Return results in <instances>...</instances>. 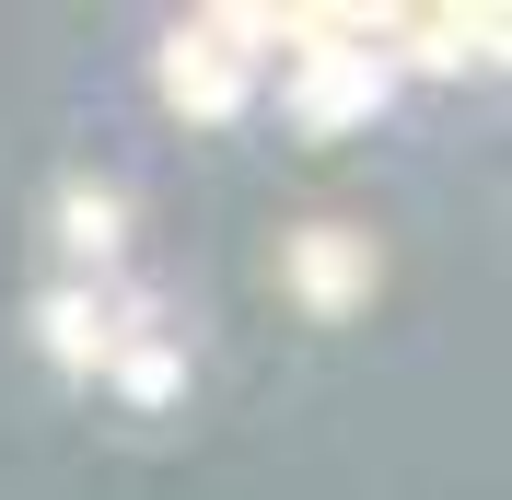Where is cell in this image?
<instances>
[{
	"mask_svg": "<svg viewBox=\"0 0 512 500\" xmlns=\"http://www.w3.org/2000/svg\"><path fill=\"white\" fill-rule=\"evenodd\" d=\"M384 94H396V12H291L280 105L303 140H338V128L384 117Z\"/></svg>",
	"mask_w": 512,
	"mask_h": 500,
	"instance_id": "6da1fadb",
	"label": "cell"
},
{
	"mask_svg": "<svg viewBox=\"0 0 512 500\" xmlns=\"http://www.w3.org/2000/svg\"><path fill=\"white\" fill-rule=\"evenodd\" d=\"M280 280H291L303 314H361L373 303V245H361L350 221H303V233L280 245Z\"/></svg>",
	"mask_w": 512,
	"mask_h": 500,
	"instance_id": "7a4b0ae2",
	"label": "cell"
},
{
	"mask_svg": "<svg viewBox=\"0 0 512 500\" xmlns=\"http://www.w3.org/2000/svg\"><path fill=\"white\" fill-rule=\"evenodd\" d=\"M256 82H268V70H245V59H233V47H222L210 24H175V35H163V105H175V117L222 128L233 105L256 94Z\"/></svg>",
	"mask_w": 512,
	"mask_h": 500,
	"instance_id": "3957f363",
	"label": "cell"
},
{
	"mask_svg": "<svg viewBox=\"0 0 512 500\" xmlns=\"http://www.w3.org/2000/svg\"><path fill=\"white\" fill-rule=\"evenodd\" d=\"M35 338H47L59 373H105V349H117V303H105V280H59L47 303H35Z\"/></svg>",
	"mask_w": 512,
	"mask_h": 500,
	"instance_id": "277c9868",
	"label": "cell"
},
{
	"mask_svg": "<svg viewBox=\"0 0 512 500\" xmlns=\"http://www.w3.org/2000/svg\"><path fill=\"white\" fill-rule=\"evenodd\" d=\"M59 245H70V280H105V268H117V245H128V198L82 175V187L59 198Z\"/></svg>",
	"mask_w": 512,
	"mask_h": 500,
	"instance_id": "5b68a950",
	"label": "cell"
},
{
	"mask_svg": "<svg viewBox=\"0 0 512 500\" xmlns=\"http://www.w3.org/2000/svg\"><path fill=\"white\" fill-rule=\"evenodd\" d=\"M501 12H396V59H431V70H454V59H501Z\"/></svg>",
	"mask_w": 512,
	"mask_h": 500,
	"instance_id": "8992f818",
	"label": "cell"
},
{
	"mask_svg": "<svg viewBox=\"0 0 512 500\" xmlns=\"http://www.w3.org/2000/svg\"><path fill=\"white\" fill-rule=\"evenodd\" d=\"M105 384H117L128 407H175V396H187V349H175V338H117V349H105Z\"/></svg>",
	"mask_w": 512,
	"mask_h": 500,
	"instance_id": "52a82bcc",
	"label": "cell"
}]
</instances>
